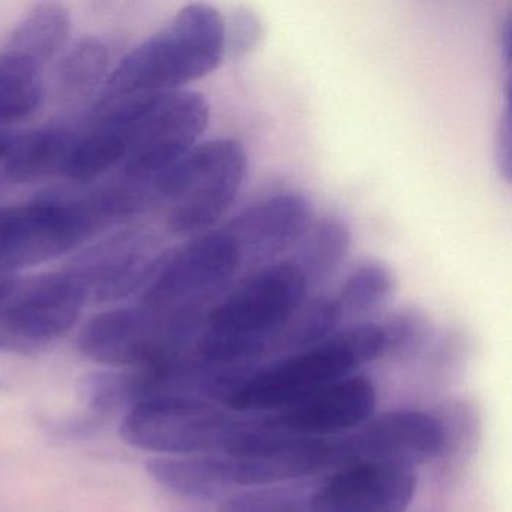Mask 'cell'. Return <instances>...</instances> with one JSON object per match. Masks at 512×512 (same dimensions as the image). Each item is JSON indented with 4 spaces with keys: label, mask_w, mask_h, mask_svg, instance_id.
I'll use <instances>...</instances> for the list:
<instances>
[{
    "label": "cell",
    "mask_w": 512,
    "mask_h": 512,
    "mask_svg": "<svg viewBox=\"0 0 512 512\" xmlns=\"http://www.w3.org/2000/svg\"><path fill=\"white\" fill-rule=\"evenodd\" d=\"M145 374L142 370H104L86 374L80 380L79 392L83 403L98 418L127 413L131 407L148 398Z\"/></svg>",
    "instance_id": "cell-22"
},
{
    "label": "cell",
    "mask_w": 512,
    "mask_h": 512,
    "mask_svg": "<svg viewBox=\"0 0 512 512\" xmlns=\"http://www.w3.org/2000/svg\"><path fill=\"white\" fill-rule=\"evenodd\" d=\"M166 253L154 233L131 229L95 245L70 268L82 278L89 299L116 302L145 287Z\"/></svg>",
    "instance_id": "cell-12"
},
{
    "label": "cell",
    "mask_w": 512,
    "mask_h": 512,
    "mask_svg": "<svg viewBox=\"0 0 512 512\" xmlns=\"http://www.w3.org/2000/svg\"><path fill=\"white\" fill-rule=\"evenodd\" d=\"M226 34L227 49L230 46V49L235 52L247 53L259 40V22L251 14H236L230 19V28H227L226 25Z\"/></svg>",
    "instance_id": "cell-26"
},
{
    "label": "cell",
    "mask_w": 512,
    "mask_h": 512,
    "mask_svg": "<svg viewBox=\"0 0 512 512\" xmlns=\"http://www.w3.org/2000/svg\"><path fill=\"white\" fill-rule=\"evenodd\" d=\"M17 134L13 131L4 130L0 128V163H5L11 149H13L14 142H16Z\"/></svg>",
    "instance_id": "cell-29"
},
{
    "label": "cell",
    "mask_w": 512,
    "mask_h": 512,
    "mask_svg": "<svg viewBox=\"0 0 512 512\" xmlns=\"http://www.w3.org/2000/svg\"><path fill=\"white\" fill-rule=\"evenodd\" d=\"M250 418L196 397H157L125 413L121 437L164 457L226 454Z\"/></svg>",
    "instance_id": "cell-7"
},
{
    "label": "cell",
    "mask_w": 512,
    "mask_h": 512,
    "mask_svg": "<svg viewBox=\"0 0 512 512\" xmlns=\"http://www.w3.org/2000/svg\"><path fill=\"white\" fill-rule=\"evenodd\" d=\"M110 52L97 37H83L65 47L53 73V94L64 107H76L97 94L106 83Z\"/></svg>",
    "instance_id": "cell-17"
},
{
    "label": "cell",
    "mask_w": 512,
    "mask_h": 512,
    "mask_svg": "<svg viewBox=\"0 0 512 512\" xmlns=\"http://www.w3.org/2000/svg\"><path fill=\"white\" fill-rule=\"evenodd\" d=\"M104 226L85 191L0 208V268L17 271L56 259Z\"/></svg>",
    "instance_id": "cell-9"
},
{
    "label": "cell",
    "mask_w": 512,
    "mask_h": 512,
    "mask_svg": "<svg viewBox=\"0 0 512 512\" xmlns=\"http://www.w3.org/2000/svg\"><path fill=\"white\" fill-rule=\"evenodd\" d=\"M208 124L209 104L199 92L184 89L139 101L116 178L140 184L157 181L199 145Z\"/></svg>",
    "instance_id": "cell-8"
},
{
    "label": "cell",
    "mask_w": 512,
    "mask_h": 512,
    "mask_svg": "<svg viewBox=\"0 0 512 512\" xmlns=\"http://www.w3.org/2000/svg\"><path fill=\"white\" fill-rule=\"evenodd\" d=\"M292 260L257 269L206 313L194 355L209 367L242 370L268 355L272 341L308 298Z\"/></svg>",
    "instance_id": "cell-1"
},
{
    "label": "cell",
    "mask_w": 512,
    "mask_h": 512,
    "mask_svg": "<svg viewBox=\"0 0 512 512\" xmlns=\"http://www.w3.org/2000/svg\"><path fill=\"white\" fill-rule=\"evenodd\" d=\"M88 301L85 283L71 268L20 280L0 305V353L49 349L76 326Z\"/></svg>",
    "instance_id": "cell-10"
},
{
    "label": "cell",
    "mask_w": 512,
    "mask_h": 512,
    "mask_svg": "<svg viewBox=\"0 0 512 512\" xmlns=\"http://www.w3.org/2000/svg\"><path fill=\"white\" fill-rule=\"evenodd\" d=\"M313 203L287 191L254 203L223 227L238 248L242 268H263L298 247L314 223Z\"/></svg>",
    "instance_id": "cell-13"
},
{
    "label": "cell",
    "mask_w": 512,
    "mask_h": 512,
    "mask_svg": "<svg viewBox=\"0 0 512 512\" xmlns=\"http://www.w3.org/2000/svg\"><path fill=\"white\" fill-rule=\"evenodd\" d=\"M241 269V256L230 236L223 229L211 230L167 250L139 302L172 319L203 322Z\"/></svg>",
    "instance_id": "cell-6"
},
{
    "label": "cell",
    "mask_w": 512,
    "mask_h": 512,
    "mask_svg": "<svg viewBox=\"0 0 512 512\" xmlns=\"http://www.w3.org/2000/svg\"><path fill=\"white\" fill-rule=\"evenodd\" d=\"M310 499L311 493L272 485L229 497L221 503L220 512H311Z\"/></svg>",
    "instance_id": "cell-24"
},
{
    "label": "cell",
    "mask_w": 512,
    "mask_h": 512,
    "mask_svg": "<svg viewBox=\"0 0 512 512\" xmlns=\"http://www.w3.org/2000/svg\"><path fill=\"white\" fill-rule=\"evenodd\" d=\"M442 425L416 410H394L373 416L349 433L329 437L332 469L355 464L412 469L436 457L443 448Z\"/></svg>",
    "instance_id": "cell-11"
},
{
    "label": "cell",
    "mask_w": 512,
    "mask_h": 512,
    "mask_svg": "<svg viewBox=\"0 0 512 512\" xmlns=\"http://www.w3.org/2000/svg\"><path fill=\"white\" fill-rule=\"evenodd\" d=\"M341 322L343 317L334 298H307L278 332L269 353L292 355L316 346L340 331Z\"/></svg>",
    "instance_id": "cell-21"
},
{
    "label": "cell",
    "mask_w": 512,
    "mask_h": 512,
    "mask_svg": "<svg viewBox=\"0 0 512 512\" xmlns=\"http://www.w3.org/2000/svg\"><path fill=\"white\" fill-rule=\"evenodd\" d=\"M247 175V154L233 139L194 146L155 181L167 230L178 238L211 232L232 208Z\"/></svg>",
    "instance_id": "cell-4"
},
{
    "label": "cell",
    "mask_w": 512,
    "mask_h": 512,
    "mask_svg": "<svg viewBox=\"0 0 512 512\" xmlns=\"http://www.w3.org/2000/svg\"><path fill=\"white\" fill-rule=\"evenodd\" d=\"M352 233L346 221L325 217L314 221L305 238L296 247L292 260L302 272L308 286L328 280L349 254Z\"/></svg>",
    "instance_id": "cell-20"
},
{
    "label": "cell",
    "mask_w": 512,
    "mask_h": 512,
    "mask_svg": "<svg viewBox=\"0 0 512 512\" xmlns=\"http://www.w3.org/2000/svg\"><path fill=\"white\" fill-rule=\"evenodd\" d=\"M394 290L391 269L376 260H368L347 275L334 299L343 320L359 319L385 307Z\"/></svg>",
    "instance_id": "cell-23"
},
{
    "label": "cell",
    "mask_w": 512,
    "mask_h": 512,
    "mask_svg": "<svg viewBox=\"0 0 512 512\" xmlns=\"http://www.w3.org/2000/svg\"><path fill=\"white\" fill-rule=\"evenodd\" d=\"M511 113L509 106L500 116L497 125L496 142H494V158H496L497 170L506 182L511 181Z\"/></svg>",
    "instance_id": "cell-27"
},
{
    "label": "cell",
    "mask_w": 512,
    "mask_h": 512,
    "mask_svg": "<svg viewBox=\"0 0 512 512\" xmlns=\"http://www.w3.org/2000/svg\"><path fill=\"white\" fill-rule=\"evenodd\" d=\"M386 355L382 325L359 322L341 328L316 346L284 356L248 373L223 400L232 412H278L314 391L352 376Z\"/></svg>",
    "instance_id": "cell-3"
},
{
    "label": "cell",
    "mask_w": 512,
    "mask_h": 512,
    "mask_svg": "<svg viewBox=\"0 0 512 512\" xmlns=\"http://www.w3.org/2000/svg\"><path fill=\"white\" fill-rule=\"evenodd\" d=\"M46 68L28 56L0 53V128L31 118L46 98Z\"/></svg>",
    "instance_id": "cell-19"
},
{
    "label": "cell",
    "mask_w": 512,
    "mask_h": 512,
    "mask_svg": "<svg viewBox=\"0 0 512 512\" xmlns=\"http://www.w3.org/2000/svg\"><path fill=\"white\" fill-rule=\"evenodd\" d=\"M386 353H404L418 349L430 335V322L418 310H401L385 325Z\"/></svg>",
    "instance_id": "cell-25"
},
{
    "label": "cell",
    "mask_w": 512,
    "mask_h": 512,
    "mask_svg": "<svg viewBox=\"0 0 512 512\" xmlns=\"http://www.w3.org/2000/svg\"><path fill=\"white\" fill-rule=\"evenodd\" d=\"M77 124H53L17 134L5 172L16 182H38L64 176Z\"/></svg>",
    "instance_id": "cell-16"
},
{
    "label": "cell",
    "mask_w": 512,
    "mask_h": 512,
    "mask_svg": "<svg viewBox=\"0 0 512 512\" xmlns=\"http://www.w3.org/2000/svg\"><path fill=\"white\" fill-rule=\"evenodd\" d=\"M415 491L412 469L355 464L311 493V512H406Z\"/></svg>",
    "instance_id": "cell-15"
},
{
    "label": "cell",
    "mask_w": 512,
    "mask_h": 512,
    "mask_svg": "<svg viewBox=\"0 0 512 512\" xmlns=\"http://www.w3.org/2000/svg\"><path fill=\"white\" fill-rule=\"evenodd\" d=\"M227 52L226 19L208 4H190L131 50L112 71L95 106L184 91L214 73Z\"/></svg>",
    "instance_id": "cell-2"
},
{
    "label": "cell",
    "mask_w": 512,
    "mask_h": 512,
    "mask_svg": "<svg viewBox=\"0 0 512 512\" xmlns=\"http://www.w3.org/2000/svg\"><path fill=\"white\" fill-rule=\"evenodd\" d=\"M71 26V14L64 5L37 4L17 23L5 49L28 56L47 70L67 47Z\"/></svg>",
    "instance_id": "cell-18"
},
{
    "label": "cell",
    "mask_w": 512,
    "mask_h": 512,
    "mask_svg": "<svg viewBox=\"0 0 512 512\" xmlns=\"http://www.w3.org/2000/svg\"><path fill=\"white\" fill-rule=\"evenodd\" d=\"M20 278L17 271H10V269L0 268V305L4 304L11 293L19 286Z\"/></svg>",
    "instance_id": "cell-28"
},
{
    "label": "cell",
    "mask_w": 512,
    "mask_h": 512,
    "mask_svg": "<svg viewBox=\"0 0 512 512\" xmlns=\"http://www.w3.org/2000/svg\"><path fill=\"white\" fill-rule=\"evenodd\" d=\"M202 325L172 319L139 302L88 320L79 334V349L106 367L155 370L193 356Z\"/></svg>",
    "instance_id": "cell-5"
},
{
    "label": "cell",
    "mask_w": 512,
    "mask_h": 512,
    "mask_svg": "<svg viewBox=\"0 0 512 512\" xmlns=\"http://www.w3.org/2000/svg\"><path fill=\"white\" fill-rule=\"evenodd\" d=\"M376 406L377 392L371 380L352 374L271 413L266 421L295 436L334 437L373 418Z\"/></svg>",
    "instance_id": "cell-14"
}]
</instances>
